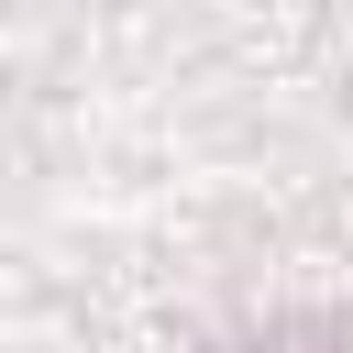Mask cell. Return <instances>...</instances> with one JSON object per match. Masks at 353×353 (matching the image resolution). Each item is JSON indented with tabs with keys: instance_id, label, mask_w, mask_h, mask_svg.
I'll use <instances>...</instances> for the list:
<instances>
[{
	"instance_id": "6da1fadb",
	"label": "cell",
	"mask_w": 353,
	"mask_h": 353,
	"mask_svg": "<svg viewBox=\"0 0 353 353\" xmlns=\"http://www.w3.org/2000/svg\"><path fill=\"white\" fill-rule=\"evenodd\" d=\"M232 353H353V320L298 309V320H276V331H254V342H232Z\"/></svg>"
}]
</instances>
